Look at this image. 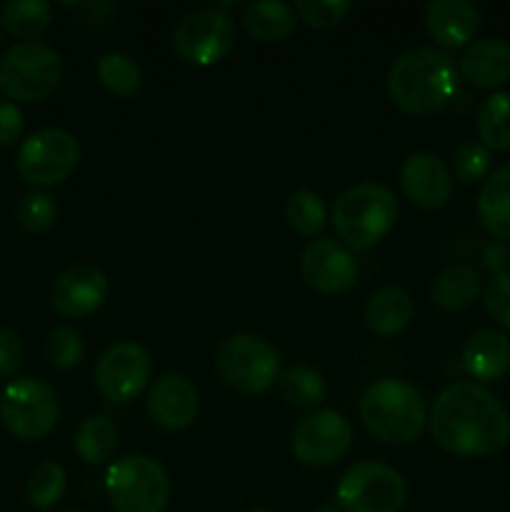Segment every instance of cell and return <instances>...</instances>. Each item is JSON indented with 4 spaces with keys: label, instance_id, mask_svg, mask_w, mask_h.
<instances>
[{
    "label": "cell",
    "instance_id": "28",
    "mask_svg": "<svg viewBox=\"0 0 510 512\" xmlns=\"http://www.w3.org/2000/svg\"><path fill=\"white\" fill-rule=\"evenodd\" d=\"M283 398L295 408H315L325 400V380L308 365H293L278 375Z\"/></svg>",
    "mask_w": 510,
    "mask_h": 512
},
{
    "label": "cell",
    "instance_id": "38",
    "mask_svg": "<svg viewBox=\"0 0 510 512\" xmlns=\"http://www.w3.org/2000/svg\"><path fill=\"white\" fill-rule=\"evenodd\" d=\"M23 113L10 100H0V148H8L23 135Z\"/></svg>",
    "mask_w": 510,
    "mask_h": 512
},
{
    "label": "cell",
    "instance_id": "7",
    "mask_svg": "<svg viewBox=\"0 0 510 512\" xmlns=\"http://www.w3.org/2000/svg\"><path fill=\"white\" fill-rule=\"evenodd\" d=\"M335 500L343 512H400L408 500V485L390 465L363 460L345 470Z\"/></svg>",
    "mask_w": 510,
    "mask_h": 512
},
{
    "label": "cell",
    "instance_id": "27",
    "mask_svg": "<svg viewBox=\"0 0 510 512\" xmlns=\"http://www.w3.org/2000/svg\"><path fill=\"white\" fill-rule=\"evenodd\" d=\"M478 135L488 150H510V93H493L478 110Z\"/></svg>",
    "mask_w": 510,
    "mask_h": 512
},
{
    "label": "cell",
    "instance_id": "26",
    "mask_svg": "<svg viewBox=\"0 0 510 512\" xmlns=\"http://www.w3.org/2000/svg\"><path fill=\"white\" fill-rule=\"evenodd\" d=\"M0 20L10 35L20 38L23 43H30L48 30L53 10L43 0H10V3H5Z\"/></svg>",
    "mask_w": 510,
    "mask_h": 512
},
{
    "label": "cell",
    "instance_id": "23",
    "mask_svg": "<svg viewBox=\"0 0 510 512\" xmlns=\"http://www.w3.org/2000/svg\"><path fill=\"white\" fill-rule=\"evenodd\" d=\"M295 10L280 0H268V3H250L240 15L245 33L260 43H278L285 40L295 30Z\"/></svg>",
    "mask_w": 510,
    "mask_h": 512
},
{
    "label": "cell",
    "instance_id": "3",
    "mask_svg": "<svg viewBox=\"0 0 510 512\" xmlns=\"http://www.w3.org/2000/svg\"><path fill=\"white\" fill-rule=\"evenodd\" d=\"M360 418L383 443L408 445L423 433L428 410L423 393L408 380L383 378L360 398Z\"/></svg>",
    "mask_w": 510,
    "mask_h": 512
},
{
    "label": "cell",
    "instance_id": "37",
    "mask_svg": "<svg viewBox=\"0 0 510 512\" xmlns=\"http://www.w3.org/2000/svg\"><path fill=\"white\" fill-rule=\"evenodd\" d=\"M23 363V343L18 333L10 328H0V378H8Z\"/></svg>",
    "mask_w": 510,
    "mask_h": 512
},
{
    "label": "cell",
    "instance_id": "17",
    "mask_svg": "<svg viewBox=\"0 0 510 512\" xmlns=\"http://www.w3.org/2000/svg\"><path fill=\"white\" fill-rule=\"evenodd\" d=\"M200 398L195 385L178 373H168L153 383L148 393V415L158 428L185 430L195 423Z\"/></svg>",
    "mask_w": 510,
    "mask_h": 512
},
{
    "label": "cell",
    "instance_id": "12",
    "mask_svg": "<svg viewBox=\"0 0 510 512\" xmlns=\"http://www.w3.org/2000/svg\"><path fill=\"white\" fill-rule=\"evenodd\" d=\"M153 373L150 353L138 343H115L95 365V385L105 400L115 405L130 403L148 385Z\"/></svg>",
    "mask_w": 510,
    "mask_h": 512
},
{
    "label": "cell",
    "instance_id": "34",
    "mask_svg": "<svg viewBox=\"0 0 510 512\" xmlns=\"http://www.w3.org/2000/svg\"><path fill=\"white\" fill-rule=\"evenodd\" d=\"M293 10L298 20L310 28L328 30L343 23L345 15L350 13V3L348 0H298Z\"/></svg>",
    "mask_w": 510,
    "mask_h": 512
},
{
    "label": "cell",
    "instance_id": "13",
    "mask_svg": "<svg viewBox=\"0 0 510 512\" xmlns=\"http://www.w3.org/2000/svg\"><path fill=\"white\" fill-rule=\"evenodd\" d=\"M353 443V425L338 410H318L300 420L293 433V453L308 468H325L343 458Z\"/></svg>",
    "mask_w": 510,
    "mask_h": 512
},
{
    "label": "cell",
    "instance_id": "20",
    "mask_svg": "<svg viewBox=\"0 0 510 512\" xmlns=\"http://www.w3.org/2000/svg\"><path fill=\"white\" fill-rule=\"evenodd\" d=\"M463 363L475 380H500L510 370V340L498 330H478L465 343Z\"/></svg>",
    "mask_w": 510,
    "mask_h": 512
},
{
    "label": "cell",
    "instance_id": "41",
    "mask_svg": "<svg viewBox=\"0 0 510 512\" xmlns=\"http://www.w3.org/2000/svg\"><path fill=\"white\" fill-rule=\"evenodd\" d=\"M68 512H85V510H68Z\"/></svg>",
    "mask_w": 510,
    "mask_h": 512
},
{
    "label": "cell",
    "instance_id": "29",
    "mask_svg": "<svg viewBox=\"0 0 510 512\" xmlns=\"http://www.w3.org/2000/svg\"><path fill=\"white\" fill-rule=\"evenodd\" d=\"M98 78L118 98H133L143 85L138 63L125 53H105L98 60Z\"/></svg>",
    "mask_w": 510,
    "mask_h": 512
},
{
    "label": "cell",
    "instance_id": "2",
    "mask_svg": "<svg viewBox=\"0 0 510 512\" xmlns=\"http://www.w3.org/2000/svg\"><path fill=\"white\" fill-rule=\"evenodd\" d=\"M458 93V68L445 50L418 45L400 55L388 73V95L403 113L430 115Z\"/></svg>",
    "mask_w": 510,
    "mask_h": 512
},
{
    "label": "cell",
    "instance_id": "39",
    "mask_svg": "<svg viewBox=\"0 0 510 512\" xmlns=\"http://www.w3.org/2000/svg\"><path fill=\"white\" fill-rule=\"evenodd\" d=\"M315 512H343L338 508V505H323V508H318Z\"/></svg>",
    "mask_w": 510,
    "mask_h": 512
},
{
    "label": "cell",
    "instance_id": "1",
    "mask_svg": "<svg viewBox=\"0 0 510 512\" xmlns=\"http://www.w3.org/2000/svg\"><path fill=\"white\" fill-rule=\"evenodd\" d=\"M430 435L445 453L485 458L510 443L508 410L480 383H455L430 410Z\"/></svg>",
    "mask_w": 510,
    "mask_h": 512
},
{
    "label": "cell",
    "instance_id": "11",
    "mask_svg": "<svg viewBox=\"0 0 510 512\" xmlns=\"http://www.w3.org/2000/svg\"><path fill=\"white\" fill-rule=\"evenodd\" d=\"M173 48L190 65L218 63L235 48L233 18L220 8L193 10L175 25Z\"/></svg>",
    "mask_w": 510,
    "mask_h": 512
},
{
    "label": "cell",
    "instance_id": "24",
    "mask_svg": "<svg viewBox=\"0 0 510 512\" xmlns=\"http://www.w3.org/2000/svg\"><path fill=\"white\" fill-rule=\"evenodd\" d=\"M480 275L470 265H455L435 278L430 298L440 310H463L478 298Z\"/></svg>",
    "mask_w": 510,
    "mask_h": 512
},
{
    "label": "cell",
    "instance_id": "40",
    "mask_svg": "<svg viewBox=\"0 0 510 512\" xmlns=\"http://www.w3.org/2000/svg\"><path fill=\"white\" fill-rule=\"evenodd\" d=\"M245 512H270V510H265V508H250V510H245Z\"/></svg>",
    "mask_w": 510,
    "mask_h": 512
},
{
    "label": "cell",
    "instance_id": "33",
    "mask_svg": "<svg viewBox=\"0 0 510 512\" xmlns=\"http://www.w3.org/2000/svg\"><path fill=\"white\" fill-rule=\"evenodd\" d=\"M45 355L50 363L60 370H70L75 365L83 363L85 358V343L83 335L70 325H60L48 335V345H45Z\"/></svg>",
    "mask_w": 510,
    "mask_h": 512
},
{
    "label": "cell",
    "instance_id": "36",
    "mask_svg": "<svg viewBox=\"0 0 510 512\" xmlns=\"http://www.w3.org/2000/svg\"><path fill=\"white\" fill-rule=\"evenodd\" d=\"M485 313L510 330V273H498L488 280L483 293Z\"/></svg>",
    "mask_w": 510,
    "mask_h": 512
},
{
    "label": "cell",
    "instance_id": "6",
    "mask_svg": "<svg viewBox=\"0 0 510 512\" xmlns=\"http://www.w3.org/2000/svg\"><path fill=\"white\" fill-rule=\"evenodd\" d=\"M110 503L115 512H163L170 500V480L163 465L148 455H125L108 470Z\"/></svg>",
    "mask_w": 510,
    "mask_h": 512
},
{
    "label": "cell",
    "instance_id": "10",
    "mask_svg": "<svg viewBox=\"0 0 510 512\" xmlns=\"http://www.w3.org/2000/svg\"><path fill=\"white\" fill-rule=\"evenodd\" d=\"M80 148L75 135L60 128H45L23 140L18 150V173L30 185H58L75 173Z\"/></svg>",
    "mask_w": 510,
    "mask_h": 512
},
{
    "label": "cell",
    "instance_id": "18",
    "mask_svg": "<svg viewBox=\"0 0 510 512\" xmlns=\"http://www.w3.org/2000/svg\"><path fill=\"white\" fill-rule=\"evenodd\" d=\"M480 10L468 0H433L425 8L428 35L443 48H463L475 38Z\"/></svg>",
    "mask_w": 510,
    "mask_h": 512
},
{
    "label": "cell",
    "instance_id": "19",
    "mask_svg": "<svg viewBox=\"0 0 510 512\" xmlns=\"http://www.w3.org/2000/svg\"><path fill=\"white\" fill-rule=\"evenodd\" d=\"M458 73L475 88H498L510 80V43L503 38L475 40L460 58Z\"/></svg>",
    "mask_w": 510,
    "mask_h": 512
},
{
    "label": "cell",
    "instance_id": "9",
    "mask_svg": "<svg viewBox=\"0 0 510 512\" xmlns=\"http://www.w3.org/2000/svg\"><path fill=\"white\" fill-rule=\"evenodd\" d=\"M60 415L55 390L38 378H18L0 393V420L20 440L50 435Z\"/></svg>",
    "mask_w": 510,
    "mask_h": 512
},
{
    "label": "cell",
    "instance_id": "4",
    "mask_svg": "<svg viewBox=\"0 0 510 512\" xmlns=\"http://www.w3.org/2000/svg\"><path fill=\"white\" fill-rule=\"evenodd\" d=\"M398 218L395 195L380 183H360L345 190L333 208V228L355 250H370L393 230Z\"/></svg>",
    "mask_w": 510,
    "mask_h": 512
},
{
    "label": "cell",
    "instance_id": "14",
    "mask_svg": "<svg viewBox=\"0 0 510 512\" xmlns=\"http://www.w3.org/2000/svg\"><path fill=\"white\" fill-rule=\"evenodd\" d=\"M300 273L318 293L338 295L353 288L358 280V265L335 240H313L300 255Z\"/></svg>",
    "mask_w": 510,
    "mask_h": 512
},
{
    "label": "cell",
    "instance_id": "15",
    "mask_svg": "<svg viewBox=\"0 0 510 512\" xmlns=\"http://www.w3.org/2000/svg\"><path fill=\"white\" fill-rule=\"evenodd\" d=\"M108 298V278L95 265H70L50 290V303L63 318H85Z\"/></svg>",
    "mask_w": 510,
    "mask_h": 512
},
{
    "label": "cell",
    "instance_id": "30",
    "mask_svg": "<svg viewBox=\"0 0 510 512\" xmlns=\"http://www.w3.org/2000/svg\"><path fill=\"white\" fill-rule=\"evenodd\" d=\"M288 223L295 233L305 235V238H315V235L323 233L325 228V203L318 193L313 190H298L288 198Z\"/></svg>",
    "mask_w": 510,
    "mask_h": 512
},
{
    "label": "cell",
    "instance_id": "21",
    "mask_svg": "<svg viewBox=\"0 0 510 512\" xmlns=\"http://www.w3.org/2000/svg\"><path fill=\"white\" fill-rule=\"evenodd\" d=\"M413 298L400 288H380L365 305V325L378 338L403 333L413 320Z\"/></svg>",
    "mask_w": 510,
    "mask_h": 512
},
{
    "label": "cell",
    "instance_id": "35",
    "mask_svg": "<svg viewBox=\"0 0 510 512\" xmlns=\"http://www.w3.org/2000/svg\"><path fill=\"white\" fill-rule=\"evenodd\" d=\"M490 170V150L483 143H463L453 153V173L460 183H478Z\"/></svg>",
    "mask_w": 510,
    "mask_h": 512
},
{
    "label": "cell",
    "instance_id": "31",
    "mask_svg": "<svg viewBox=\"0 0 510 512\" xmlns=\"http://www.w3.org/2000/svg\"><path fill=\"white\" fill-rule=\"evenodd\" d=\"M65 470L58 463L48 460V463H40L33 470L28 480V500L35 510H48L55 503H60L65 493Z\"/></svg>",
    "mask_w": 510,
    "mask_h": 512
},
{
    "label": "cell",
    "instance_id": "25",
    "mask_svg": "<svg viewBox=\"0 0 510 512\" xmlns=\"http://www.w3.org/2000/svg\"><path fill=\"white\" fill-rule=\"evenodd\" d=\"M75 450L88 465H103L118 450V430L105 415H90L75 430Z\"/></svg>",
    "mask_w": 510,
    "mask_h": 512
},
{
    "label": "cell",
    "instance_id": "8",
    "mask_svg": "<svg viewBox=\"0 0 510 512\" xmlns=\"http://www.w3.org/2000/svg\"><path fill=\"white\" fill-rule=\"evenodd\" d=\"M215 365L230 388L245 395H258L278 380L280 360L268 340L260 335L238 333L220 343Z\"/></svg>",
    "mask_w": 510,
    "mask_h": 512
},
{
    "label": "cell",
    "instance_id": "32",
    "mask_svg": "<svg viewBox=\"0 0 510 512\" xmlns=\"http://www.w3.org/2000/svg\"><path fill=\"white\" fill-rule=\"evenodd\" d=\"M55 218H58V205L50 193L43 190H33L25 193L18 203V220L28 233H45L53 228Z\"/></svg>",
    "mask_w": 510,
    "mask_h": 512
},
{
    "label": "cell",
    "instance_id": "16",
    "mask_svg": "<svg viewBox=\"0 0 510 512\" xmlns=\"http://www.w3.org/2000/svg\"><path fill=\"white\" fill-rule=\"evenodd\" d=\"M405 198L423 210L443 208L453 193V178L443 160L433 153H413L400 168Z\"/></svg>",
    "mask_w": 510,
    "mask_h": 512
},
{
    "label": "cell",
    "instance_id": "5",
    "mask_svg": "<svg viewBox=\"0 0 510 512\" xmlns=\"http://www.w3.org/2000/svg\"><path fill=\"white\" fill-rule=\"evenodd\" d=\"M60 75V55L40 40L15 43L0 58V90L20 103H38L48 98L58 88Z\"/></svg>",
    "mask_w": 510,
    "mask_h": 512
},
{
    "label": "cell",
    "instance_id": "22",
    "mask_svg": "<svg viewBox=\"0 0 510 512\" xmlns=\"http://www.w3.org/2000/svg\"><path fill=\"white\" fill-rule=\"evenodd\" d=\"M480 223L490 235L510 240V165L495 170L478 195Z\"/></svg>",
    "mask_w": 510,
    "mask_h": 512
}]
</instances>
